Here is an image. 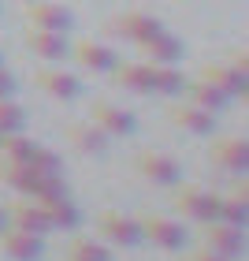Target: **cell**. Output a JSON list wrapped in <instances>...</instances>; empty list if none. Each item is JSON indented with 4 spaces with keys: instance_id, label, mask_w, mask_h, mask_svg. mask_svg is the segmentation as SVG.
Wrapping results in <instances>:
<instances>
[{
    "instance_id": "6da1fadb",
    "label": "cell",
    "mask_w": 249,
    "mask_h": 261,
    "mask_svg": "<svg viewBox=\"0 0 249 261\" xmlns=\"http://www.w3.org/2000/svg\"><path fill=\"white\" fill-rule=\"evenodd\" d=\"M138 228H141V239H149L152 246H160V250H182L186 246V231H182V224H175L168 217H157V213H141L138 217Z\"/></svg>"
},
{
    "instance_id": "7a4b0ae2",
    "label": "cell",
    "mask_w": 249,
    "mask_h": 261,
    "mask_svg": "<svg viewBox=\"0 0 249 261\" xmlns=\"http://www.w3.org/2000/svg\"><path fill=\"white\" fill-rule=\"evenodd\" d=\"M89 120L97 123L108 138H130L138 130V116L130 109H119L112 101H93L89 105Z\"/></svg>"
},
{
    "instance_id": "3957f363",
    "label": "cell",
    "mask_w": 249,
    "mask_h": 261,
    "mask_svg": "<svg viewBox=\"0 0 249 261\" xmlns=\"http://www.w3.org/2000/svg\"><path fill=\"white\" fill-rule=\"evenodd\" d=\"M108 30L119 34V38H127V41H134V45H145V41L157 38V34H164L168 27H164L157 15H145V11H127V15L108 19Z\"/></svg>"
},
{
    "instance_id": "277c9868",
    "label": "cell",
    "mask_w": 249,
    "mask_h": 261,
    "mask_svg": "<svg viewBox=\"0 0 249 261\" xmlns=\"http://www.w3.org/2000/svg\"><path fill=\"white\" fill-rule=\"evenodd\" d=\"M138 172L145 175L149 183H157V187H179L182 183V164L168 157V153H157V149H141L138 153Z\"/></svg>"
},
{
    "instance_id": "5b68a950",
    "label": "cell",
    "mask_w": 249,
    "mask_h": 261,
    "mask_svg": "<svg viewBox=\"0 0 249 261\" xmlns=\"http://www.w3.org/2000/svg\"><path fill=\"white\" fill-rule=\"evenodd\" d=\"M0 250H4L11 261H41L45 257V235L11 224V228L0 231Z\"/></svg>"
},
{
    "instance_id": "8992f818",
    "label": "cell",
    "mask_w": 249,
    "mask_h": 261,
    "mask_svg": "<svg viewBox=\"0 0 249 261\" xmlns=\"http://www.w3.org/2000/svg\"><path fill=\"white\" fill-rule=\"evenodd\" d=\"M175 209H179L182 217L197 220V224H212L220 217V194L201 191V187H182V191L175 194Z\"/></svg>"
},
{
    "instance_id": "52a82bcc",
    "label": "cell",
    "mask_w": 249,
    "mask_h": 261,
    "mask_svg": "<svg viewBox=\"0 0 249 261\" xmlns=\"http://www.w3.org/2000/svg\"><path fill=\"white\" fill-rule=\"evenodd\" d=\"M97 231H101V239H108L112 246H138V243H145L141 239V228H138V220L134 217H123V213H115V209H104L101 217H97Z\"/></svg>"
},
{
    "instance_id": "ba28073f",
    "label": "cell",
    "mask_w": 249,
    "mask_h": 261,
    "mask_svg": "<svg viewBox=\"0 0 249 261\" xmlns=\"http://www.w3.org/2000/svg\"><path fill=\"white\" fill-rule=\"evenodd\" d=\"M168 120L179 127L182 135H194V138H212V135H216V112L197 109L194 101L171 105V109H168Z\"/></svg>"
},
{
    "instance_id": "9c48e42d",
    "label": "cell",
    "mask_w": 249,
    "mask_h": 261,
    "mask_svg": "<svg viewBox=\"0 0 249 261\" xmlns=\"http://www.w3.org/2000/svg\"><path fill=\"white\" fill-rule=\"evenodd\" d=\"M26 22H30L34 30H56V34H67L71 27H75V11L64 8V4H52V0H30Z\"/></svg>"
},
{
    "instance_id": "30bf717a",
    "label": "cell",
    "mask_w": 249,
    "mask_h": 261,
    "mask_svg": "<svg viewBox=\"0 0 249 261\" xmlns=\"http://www.w3.org/2000/svg\"><path fill=\"white\" fill-rule=\"evenodd\" d=\"M34 86H38L41 93H49V97H56V101H75L82 93L78 75H71V71H64V67H41V71H34Z\"/></svg>"
},
{
    "instance_id": "8fae6325",
    "label": "cell",
    "mask_w": 249,
    "mask_h": 261,
    "mask_svg": "<svg viewBox=\"0 0 249 261\" xmlns=\"http://www.w3.org/2000/svg\"><path fill=\"white\" fill-rule=\"evenodd\" d=\"M212 164H220V168H227L234 175H245L249 172V142L245 138H212V149H208Z\"/></svg>"
},
{
    "instance_id": "7c38bea8",
    "label": "cell",
    "mask_w": 249,
    "mask_h": 261,
    "mask_svg": "<svg viewBox=\"0 0 249 261\" xmlns=\"http://www.w3.org/2000/svg\"><path fill=\"white\" fill-rule=\"evenodd\" d=\"M205 246L208 250H216L223 257H245V228H231V224H223V220H212L205 224Z\"/></svg>"
},
{
    "instance_id": "4fadbf2b",
    "label": "cell",
    "mask_w": 249,
    "mask_h": 261,
    "mask_svg": "<svg viewBox=\"0 0 249 261\" xmlns=\"http://www.w3.org/2000/svg\"><path fill=\"white\" fill-rule=\"evenodd\" d=\"M71 56L86 71H93V75H112L119 67V53L108 49V45H97V41H75L71 45Z\"/></svg>"
},
{
    "instance_id": "5bb4252c",
    "label": "cell",
    "mask_w": 249,
    "mask_h": 261,
    "mask_svg": "<svg viewBox=\"0 0 249 261\" xmlns=\"http://www.w3.org/2000/svg\"><path fill=\"white\" fill-rule=\"evenodd\" d=\"M26 49L34 56H41L45 64H64L67 56H71V41H67V34H56V30H34L26 34Z\"/></svg>"
},
{
    "instance_id": "9a60e30c",
    "label": "cell",
    "mask_w": 249,
    "mask_h": 261,
    "mask_svg": "<svg viewBox=\"0 0 249 261\" xmlns=\"http://www.w3.org/2000/svg\"><path fill=\"white\" fill-rule=\"evenodd\" d=\"M0 183H8L15 194L22 198H34V191H38V183H41V172L34 168L30 161H0Z\"/></svg>"
},
{
    "instance_id": "2e32d148",
    "label": "cell",
    "mask_w": 249,
    "mask_h": 261,
    "mask_svg": "<svg viewBox=\"0 0 249 261\" xmlns=\"http://www.w3.org/2000/svg\"><path fill=\"white\" fill-rule=\"evenodd\" d=\"M8 217H11L15 228H26V231H38V235H49L52 231V220H49V213H45V205L38 198L15 201V205L8 209Z\"/></svg>"
},
{
    "instance_id": "e0dca14e",
    "label": "cell",
    "mask_w": 249,
    "mask_h": 261,
    "mask_svg": "<svg viewBox=\"0 0 249 261\" xmlns=\"http://www.w3.org/2000/svg\"><path fill=\"white\" fill-rule=\"evenodd\" d=\"M201 79L216 82L220 90H227L231 97H249V75H242V71H234L231 64H205L201 67Z\"/></svg>"
},
{
    "instance_id": "ac0fdd59",
    "label": "cell",
    "mask_w": 249,
    "mask_h": 261,
    "mask_svg": "<svg viewBox=\"0 0 249 261\" xmlns=\"http://www.w3.org/2000/svg\"><path fill=\"white\" fill-rule=\"evenodd\" d=\"M186 93H190V101H194L197 109H205V112H227V105L234 101L227 90H220L216 82H208V79L186 82Z\"/></svg>"
},
{
    "instance_id": "d6986e66",
    "label": "cell",
    "mask_w": 249,
    "mask_h": 261,
    "mask_svg": "<svg viewBox=\"0 0 249 261\" xmlns=\"http://www.w3.org/2000/svg\"><path fill=\"white\" fill-rule=\"evenodd\" d=\"M145 49V56H149V64H179L182 56H186V45H182V38H175V34H157L152 41H145L141 45Z\"/></svg>"
},
{
    "instance_id": "ffe728a7",
    "label": "cell",
    "mask_w": 249,
    "mask_h": 261,
    "mask_svg": "<svg viewBox=\"0 0 249 261\" xmlns=\"http://www.w3.org/2000/svg\"><path fill=\"white\" fill-rule=\"evenodd\" d=\"M45 213H49V220H52V231H75L78 224H82V213L78 205L71 198H38Z\"/></svg>"
},
{
    "instance_id": "44dd1931",
    "label": "cell",
    "mask_w": 249,
    "mask_h": 261,
    "mask_svg": "<svg viewBox=\"0 0 249 261\" xmlns=\"http://www.w3.org/2000/svg\"><path fill=\"white\" fill-rule=\"evenodd\" d=\"M67 142H75L78 153H104V149H108V135H104L93 120L71 123V127H67Z\"/></svg>"
},
{
    "instance_id": "7402d4cb",
    "label": "cell",
    "mask_w": 249,
    "mask_h": 261,
    "mask_svg": "<svg viewBox=\"0 0 249 261\" xmlns=\"http://www.w3.org/2000/svg\"><path fill=\"white\" fill-rule=\"evenodd\" d=\"M186 90V75L175 64H152V93H164V97H179Z\"/></svg>"
},
{
    "instance_id": "603a6c76",
    "label": "cell",
    "mask_w": 249,
    "mask_h": 261,
    "mask_svg": "<svg viewBox=\"0 0 249 261\" xmlns=\"http://www.w3.org/2000/svg\"><path fill=\"white\" fill-rule=\"evenodd\" d=\"M112 75L134 93H152V64H119Z\"/></svg>"
},
{
    "instance_id": "cb8c5ba5",
    "label": "cell",
    "mask_w": 249,
    "mask_h": 261,
    "mask_svg": "<svg viewBox=\"0 0 249 261\" xmlns=\"http://www.w3.org/2000/svg\"><path fill=\"white\" fill-rule=\"evenodd\" d=\"M67 261H115V257L101 239L78 235V239H71V246H67Z\"/></svg>"
},
{
    "instance_id": "d4e9b609",
    "label": "cell",
    "mask_w": 249,
    "mask_h": 261,
    "mask_svg": "<svg viewBox=\"0 0 249 261\" xmlns=\"http://www.w3.org/2000/svg\"><path fill=\"white\" fill-rule=\"evenodd\" d=\"M216 220L231 224V228H249V198H242V194L220 198V217Z\"/></svg>"
},
{
    "instance_id": "484cf974",
    "label": "cell",
    "mask_w": 249,
    "mask_h": 261,
    "mask_svg": "<svg viewBox=\"0 0 249 261\" xmlns=\"http://www.w3.org/2000/svg\"><path fill=\"white\" fill-rule=\"evenodd\" d=\"M34 149H38V142L26 138L22 130H11V135H0V153H4L8 161H30Z\"/></svg>"
},
{
    "instance_id": "4316f807",
    "label": "cell",
    "mask_w": 249,
    "mask_h": 261,
    "mask_svg": "<svg viewBox=\"0 0 249 261\" xmlns=\"http://www.w3.org/2000/svg\"><path fill=\"white\" fill-rule=\"evenodd\" d=\"M22 127H26V112L11 97H0V135H11V130H22Z\"/></svg>"
},
{
    "instance_id": "83f0119b",
    "label": "cell",
    "mask_w": 249,
    "mask_h": 261,
    "mask_svg": "<svg viewBox=\"0 0 249 261\" xmlns=\"http://www.w3.org/2000/svg\"><path fill=\"white\" fill-rule=\"evenodd\" d=\"M30 164L38 172H64V157L56 149H49V146H41L38 142V149H34V157H30Z\"/></svg>"
},
{
    "instance_id": "f1b7e54d",
    "label": "cell",
    "mask_w": 249,
    "mask_h": 261,
    "mask_svg": "<svg viewBox=\"0 0 249 261\" xmlns=\"http://www.w3.org/2000/svg\"><path fill=\"white\" fill-rule=\"evenodd\" d=\"M15 90H19V82H15V75L0 64V97H15Z\"/></svg>"
},
{
    "instance_id": "f546056e",
    "label": "cell",
    "mask_w": 249,
    "mask_h": 261,
    "mask_svg": "<svg viewBox=\"0 0 249 261\" xmlns=\"http://www.w3.org/2000/svg\"><path fill=\"white\" fill-rule=\"evenodd\" d=\"M227 64L234 71H242V75H249V56H245V49H231L227 53Z\"/></svg>"
},
{
    "instance_id": "4dcf8cb0",
    "label": "cell",
    "mask_w": 249,
    "mask_h": 261,
    "mask_svg": "<svg viewBox=\"0 0 249 261\" xmlns=\"http://www.w3.org/2000/svg\"><path fill=\"white\" fill-rule=\"evenodd\" d=\"M190 261H231V257H223V254H216V250H197V254H190Z\"/></svg>"
},
{
    "instance_id": "1f68e13d",
    "label": "cell",
    "mask_w": 249,
    "mask_h": 261,
    "mask_svg": "<svg viewBox=\"0 0 249 261\" xmlns=\"http://www.w3.org/2000/svg\"><path fill=\"white\" fill-rule=\"evenodd\" d=\"M4 228H8V213L0 209V231H4Z\"/></svg>"
},
{
    "instance_id": "d6a6232c",
    "label": "cell",
    "mask_w": 249,
    "mask_h": 261,
    "mask_svg": "<svg viewBox=\"0 0 249 261\" xmlns=\"http://www.w3.org/2000/svg\"><path fill=\"white\" fill-rule=\"evenodd\" d=\"M0 64H4V53H0Z\"/></svg>"
},
{
    "instance_id": "836d02e7",
    "label": "cell",
    "mask_w": 249,
    "mask_h": 261,
    "mask_svg": "<svg viewBox=\"0 0 249 261\" xmlns=\"http://www.w3.org/2000/svg\"><path fill=\"white\" fill-rule=\"evenodd\" d=\"M19 4H30V0H19Z\"/></svg>"
}]
</instances>
